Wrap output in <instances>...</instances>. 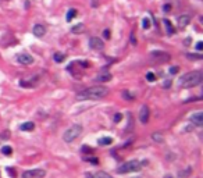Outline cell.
<instances>
[{"label": "cell", "instance_id": "cell-1", "mask_svg": "<svg viewBox=\"0 0 203 178\" xmlns=\"http://www.w3.org/2000/svg\"><path fill=\"white\" fill-rule=\"evenodd\" d=\"M109 95V89L103 85L99 86H92V88H86L82 92L77 95L78 100H100V99L106 98Z\"/></svg>", "mask_w": 203, "mask_h": 178}, {"label": "cell", "instance_id": "cell-2", "mask_svg": "<svg viewBox=\"0 0 203 178\" xmlns=\"http://www.w3.org/2000/svg\"><path fill=\"white\" fill-rule=\"evenodd\" d=\"M203 81V74L200 71H191L186 73L178 80V84L182 88H193L196 85H199Z\"/></svg>", "mask_w": 203, "mask_h": 178}, {"label": "cell", "instance_id": "cell-3", "mask_svg": "<svg viewBox=\"0 0 203 178\" xmlns=\"http://www.w3.org/2000/svg\"><path fill=\"white\" fill-rule=\"evenodd\" d=\"M81 134H82V125H80V124H74V125H71V127L64 132L63 139H64V142H67V143H71V142L75 141Z\"/></svg>", "mask_w": 203, "mask_h": 178}, {"label": "cell", "instance_id": "cell-4", "mask_svg": "<svg viewBox=\"0 0 203 178\" xmlns=\"http://www.w3.org/2000/svg\"><path fill=\"white\" fill-rule=\"evenodd\" d=\"M142 168L141 161L138 160H131V161H127L124 163L123 166L117 168V173L118 174H128V173H135V171H139Z\"/></svg>", "mask_w": 203, "mask_h": 178}, {"label": "cell", "instance_id": "cell-5", "mask_svg": "<svg viewBox=\"0 0 203 178\" xmlns=\"http://www.w3.org/2000/svg\"><path fill=\"white\" fill-rule=\"evenodd\" d=\"M46 171L42 168H36V170H28L22 173V178H45Z\"/></svg>", "mask_w": 203, "mask_h": 178}, {"label": "cell", "instance_id": "cell-6", "mask_svg": "<svg viewBox=\"0 0 203 178\" xmlns=\"http://www.w3.org/2000/svg\"><path fill=\"white\" fill-rule=\"evenodd\" d=\"M189 120H191V123H192L193 125H196V127H202L203 125V113L202 111L193 113Z\"/></svg>", "mask_w": 203, "mask_h": 178}, {"label": "cell", "instance_id": "cell-7", "mask_svg": "<svg viewBox=\"0 0 203 178\" xmlns=\"http://www.w3.org/2000/svg\"><path fill=\"white\" fill-rule=\"evenodd\" d=\"M89 46H91V49H93V50H102L105 45H103V40H102L100 38L93 36L89 39Z\"/></svg>", "mask_w": 203, "mask_h": 178}, {"label": "cell", "instance_id": "cell-8", "mask_svg": "<svg viewBox=\"0 0 203 178\" xmlns=\"http://www.w3.org/2000/svg\"><path fill=\"white\" fill-rule=\"evenodd\" d=\"M17 60H18L20 64H24V66H28V64H32L33 63V57L28 53H21V55L17 56Z\"/></svg>", "mask_w": 203, "mask_h": 178}, {"label": "cell", "instance_id": "cell-9", "mask_svg": "<svg viewBox=\"0 0 203 178\" xmlns=\"http://www.w3.org/2000/svg\"><path fill=\"white\" fill-rule=\"evenodd\" d=\"M152 58L155 60H159V61H167V60H170V55L166 53V52H152Z\"/></svg>", "mask_w": 203, "mask_h": 178}, {"label": "cell", "instance_id": "cell-10", "mask_svg": "<svg viewBox=\"0 0 203 178\" xmlns=\"http://www.w3.org/2000/svg\"><path fill=\"white\" fill-rule=\"evenodd\" d=\"M149 107L148 106H142L141 107V111H139V120H141L142 124H146L149 120Z\"/></svg>", "mask_w": 203, "mask_h": 178}, {"label": "cell", "instance_id": "cell-11", "mask_svg": "<svg viewBox=\"0 0 203 178\" xmlns=\"http://www.w3.org/2000/svg\"><path fill=\"white\" fill-rule=\"evenodd\" d=\"M177 21H178V27H180V28H185V27H188L189 22H191V15L182 14L177 18Z\"/></svg>", "mask_w": 203, "mask_h": 178}, {"label": "cell", "instance_id": "cell-12", "mask_svg": "<svg viewBox=\"0 0 203 178\" xmlns=\"http://www.w3.org/2000/svg\"><path fill=\"white\" fill-rule=\"evenodd\" d=\"M46 33V28L43 25H40V24H36V25L33 27V35L38 38H42Z\"/></svg>", "mask_w": 203, "mask_h": 178}, {"label": "cell", "instance_id": "cell-13", "mask_svg": "<svg viewBox=\"0 0 203 178\" xmlns=\"http://www.w3.org/2000/svg\"><path fill=\"white\" fill-rule=\"evenodd\" d=\"M88 178H113L109 173H106V171H98V173H95V174H91V173H88L86 174Z\"/></svg>", "mask_w": 203, "mask_h": 178}, {"label": "cell", "instance_id": "cell-14", "mask_svg": "<svg viewBox=\"0 0 203 178\" xmlns=\"http://www.w3.org/2000/svg\"><path fill=\"white\" fill-rule=\"evenodd\" d=\"M191 174H192V167L188 166V167H185V168L178 171V178H189Z\"/></svg>", "mask_w": 203, "mask_h": 178}, {"label": "cell", "instance_id": "cell-15", "mask_svg": "<svg viewBox=\"0 0 203 178\" xmlns=\"http://www.w3.org/2000/svg\"><path fill=\"white\" fill-rule=\"evenodd\" d=\"M20 128H21L22 131H32L33 128H35V124H33L32 121H28V123H24V124H22Z\"/></svg>", "mask_w": 203, "mask_h": 178}, {"label": "cell", "instance_id": "cell-16", "mask_svg": "<svg viewBox=\"0 0 203 178\" xmlns=\"http://www.w3.org/2000/svg\"><path fill=\"white\" fill-rule=\"evenodd\" d=\"M163 24L166 25L167 33H168V35H173V33H174V27H173V24H171L168 20H163Z\"/></svg>", "mask_w": 203, "mask_h": 178}, {"label": "cell", "instance_id": "cell-17", "mask_svg": "<svg viewBox=\"0 0 203 178\" xmlns=\"http://www.w3.org/2000/svg\"><path fill=\"white\" fill-rule=\"evenodd\" d=\"M111 143H113V139L109 138V136H105V138L99 139V145L100 146H107V145H111Z\"/></svg>", "mask_w": 203, "mask_h": 178}, {"label": "cell", "instance_id": "cell-18", "mask_svg": "<svg viewBox=\"0 0 203 178\" xmlns=\"http://www.w3.org/2000/svg\"><path fill=\"white\" fill-rule=\"evenodd\" d=\"M77 15V10L75 8H70L68 10V13H67V15H65V18H67V21H71V20L74 18V17H75Z\"/></svg>", "mask_w": 203, "mask_h": 178}, {"label": "cell", "instance_id": "cell-19", "mask_svg": "<svg viewBox=\"0 0 203 178\" xmlns=\"http://www.w3.org/2000/svg\"><path fill=\"white\" fill-rule=\"evenodd\" d=\"M111 80V75L110 74H105V75H99L98 78H96V81H99V82H107V81Z\"/></svg>", "mask_w": 203, "mask_h": 178}, {"label": "cell", "instance_id": "cell-20", "mask_svg": "<svg viewBox=\"0 0 203 178\" xmlns=\"http://www.w3.org/2000/svg\"><path fill=\"white\" fill-rule=\"evenodd\" d=\"M82 29H83V24H81L80 22V24H77V25H74L73 28H71V32L73 33H80Z\"/></svg>", "mask_w": 203, "mask_h": 178}, {"label": "cell", "instance_id": "cell-21", "mask_svg": "<svg viewBox=\"0 0 203 178\" xmlns=\"http://www.w3.org/2000/svg\"><path fill=\"white\" fill-rule=\"evenodd\" d=\"M55 61L56 63H61V61H64V58H65V56L63 55V53H56L55 55Z\"/></svg>", "mask_w": 203, "mask_h": 178}, {"label": "cell", "instance_id": "cell-22", "mask_svg": "<svg viewBox=\"0 0 203 178\" xmlns=\"http://www.w3.org/2000/svg\"><path fill=\"white\" fill-rule=\"evenodd\" d=\"M2 152H3V155H6V156H10L11 153H13V149H11L10 146H3V148H2Z\"/></svg>", "mask_w": 203, "mask_h": 178}, {"label": "cell", "instance_id": "cell-23", "mask_svg": "<svg viewBox=\"0 0 203 178\" xmlns=\"http://www.w3.org/2000/svg\"><path fill=\"white\" fill-rule=\"evenodd\" d=\"M152 138H153V141H156V142H163V136H161L159 132H155V134L152 135Z\"/></svg>", "mask_w": 203, "mask_h": 178}, {"label": "cell", "instance_id": "cell-24", "mask_svg": "<svg viewBox=\"0 0 203 178\" xmlns=\"http://www.w3.org/2000/svg\"><path fill=\"white\" fill-rule=\"evenodd\" d=\"M146 80H148L149 82H153V81L156 80V75H155L153 73H148L146 74Z\"/></svg>", "mask_w": 203, "mask_h": 178}, {"label": "cell", "instance_id": "cell-25", "mask_svg": "<svg viewBox=\"0 0 203 178\" xmlns=\"http://www.w3.org/2000/svg\"><path fill=\"white\" fill-rule=\"evenodd\" d=\"M142 27L145 29H148V28H150V20L149 18H145L143 21H142Z\"/></svg>", "mask_w": 203, "mask_h": 178}, {"label": "cell", "instance_id": "cell-26", "mask_svg": "<svg viewBox=\"0 0 203 178\" xmlns=\"http://www.w3.org/2000/svg\"><path fill=\"white\" fill-rule=\"evenodd\" d=\"M7 173H8V175H10L11 178L17 177V173H15V170H13V168H10V167H7Z\"/></svg>", "mask_w": 203, "mask_h": 178}, {"label": "cell", "instance_id": "cell-27", "mask_svg": "<svg viewBox=\"0 0 203 178\" xmlns=\"http://www.w3.org/2000/svg\"><path fill=\"white\" fill-rule=\"evenodd\" d=\"M121 118H123V116H121L120 113H117L116 116H114V123H120Z\"/></svg>", "mask_w": 203, "mask_h": 178}, {"label": "cell", "instance_id": "cell-28", "mask_svg": "<svg viewBox=\"0 0 203 178\" xmlns=\"http://www.w3.org/2000/svg\"><path fill=\"white\" fill-rule=\"evenodd\" d=\"M186 56H188V58H198V60L202 58V56H199V55H186Z\"/></svg>", "mask_w": 203, "mask_h": 178}, {"label": "cell", "instance_id": "cell-29", "mask_svg": "<svg viewBox=\"0 0 203 178\" xmlns=\"http://www.w3.org/2000/svg\"><path fill=\"white\" fill-rule=\"evenodd\" d=\"M163 10H164V13H168V11L171 10V6H170V4H164Z\"/></svg>", "mask_w": 203, "mask_h": 178}, {"label": "cell", "instance_id": "cell-30", "mask_svg": "<svg viewBox=\"0 0 203 178\" xmlns=\"http://www.w3.org/2000/svg\"><path fill=\"white\" fill-rule=\"evenodd\" d=\"M82 152H85V153H92L93 150H92V149H89L88 146H83V148H82Z\"/></svg>", "mask_w": 203, "mask_h": 178}, {"label": "cell", "instance_id": "cell-31", "mask_svg": "<svg viewBox=\"0 0 203 178\" xmlns=\"http://www.w3.org/2000/svg\"><path fill=\"white\" fill-rule=\"evenodd\" d=\"M178 73V67H171L170 68V74H177Z\"/></svg>", "mask_w": 203, "mask_h": 178}, {"label": "cell", "instance_id": "cell-32", "mask_svg": "<svg viewBox=\"0 0 203 178\" xmlns=\"http://www.w3.org/2000/svg\"><path fill=\"white\" fill-rule=\"evenodd\" d=\"M103 33H105L106 39H109V38H110V31H109V29H105V32H103Z\"/></svg>", "mask_w": 203, "mask_h": 178}, {"label": "cell", "instance_id": "cell-33", "mask_svg": "<svg viewBox=\"0 0 203 178\" xmlns=\"http://www.w3.org/2000/svg\"><path fill=\"white\" fill-rule=\"evenodd\" d=\"M196 49H198V50H202V49H203V43H202V42H198V43H196Z\"/></svg>", "mask_w": 203, "mask_h": 178}, {"label": "cell", "instance_id": "cell-34", "mask_svg": "<svg viewBox=\"0 0 203 178\" xmlns=\"http://www.w3.org/2000/svg\"><path fill=\"white\" fill-rule=\"evenodd\" d=\"M164 88H168V86H171V80H167L166 82H164V85H163Z\"/></svg>", "mask_w": 203, "mask_h": 178}, {"label": "cell", "instance_id": "cell-35", "mask_svg": "<svg viewBox=\"0 0 203 178\" xmlns=\"http://www.w3.org/2000/svg\"><path fill=\"white\" fill-rule=\"evenodd\" d=\"M131 42H132V43H134V45H136V40H135V36H134V33H132V35H131Z\"/></svg>", "mask_w": 203, "mask_h": 178}, {"label": "cell", "instance_id": "cell-36", "mask_svg": "<svg viewBox=\"0 0 203 178\" xmlns=\"http://www.w3.org/2000/svg\"><path fill=\"white\" fill-rule=\"evenodd\" d=\"M164 178H173L171 175H164Z\"/></svg>", "mask_w": 203, "mask_h": 178}]
</instances>
